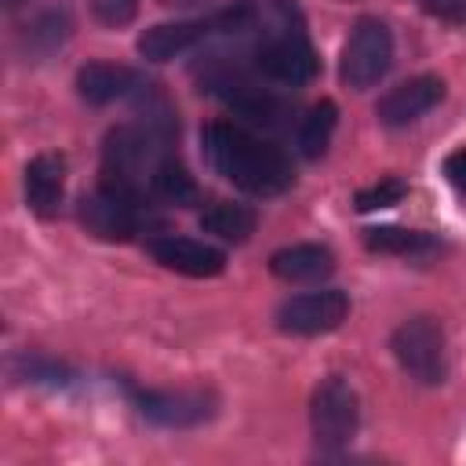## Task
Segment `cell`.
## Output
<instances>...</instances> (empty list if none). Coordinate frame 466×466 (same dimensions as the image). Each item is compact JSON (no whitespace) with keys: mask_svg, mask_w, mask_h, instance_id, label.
Instances as JSON below:
<instances>
[{"mask_svg":"<svg viewBox=\"0 0 466 466\" xmlns=\"http://www.w3.org/2000/svg\"><path fill=\"white\" fill-rule=\"evenodd\" d=\"M426 15L451 22V25H466V0H422Z\"/></svg>","mask_w":466,"mask_h":466,"instance_id":"obj_23","label":"cell"},{"mask_svg":"<svg viewBox=\"0 0 466 466\" xmlns=\"http://www.w3.org/2000/svg\"><path fill=\"white\" fill-rule=\"evenodd\" d=\"M211 33H222L218 25V15L211 18H189V22H160V25H149L142 36H138V55L149 58V62H171L175 55L197 47L204 36Z\"/></svg>","mask_w":466,"mask_h":466,"instance_id":"obj_11","label":"cell"},{"mask_svg":"<svg viewBox=\"0 0 466 466\" xmlns=\"http://www.w3.org/2000/svg\"><path fill=\"white\" fill-rule=\"evenodd\" d=\"M335 124H339L335 102H331V98H320V102L302 116V124H299V153H302L306 160L324 157V149H328V142H331V135H335Z\"/></svg>","mask_w":466,"mask_h":466,"instance_id":"obj_18","label":"cell"},{"mask_svg":"<svg viewBox=\"0 0 466 466\" xmlns=\"http://www.w3.org/2000/svg\"><path fill=\"white\" fill-rule=\"evenodd\" d=\"M149 193L164 204H175V208H189L200 200V189L193 182V175L175 160V157H164L149 178Z\"/></svg>","mask_w":466,"mask_h":466,"instance_id":"obj_16","label":"cell"},{"mask_svg":"<svg viewBox=\"0 0 466 466\" xmlns=\"http://www.w3.org/2000/svg\"><path fill=\"white\" fill-rule=\"evenodd\" d=\"M393 62V33L379 18H357L339 55V80L353 91H364L386 76Z\"/></svg>","mask_w":466,"mask_h":466,"instance_id":"obj_3","label":"cell"},{"mask_svg":"<svg viewBox=\"0 0 466 466\" xmlns=\"http://www.w3.org/2000/svg\"><path fill=\"white\" fill-rule=\"evenodd\" d=\"M4 4H7V7H15V4H18V0H4Z\"/></svg>","mask_w":466,"mask_h":466,"instance_id":"obj_26","label":"cell"},{"mask_svg":"<svg viewBox=\"0 0 466 466\" xmlns=\"http://www.w3.org/2000/svg\"><path fill=\"white\" fill-rule=\"evenodd\" d=\"M149 84L127 69V66H116V62H87L76 69V95L87 102V106H109L116 98H131V95H142Z\"/></svg>","mask_w":466,"mask_h":466,"instance_id":"obj_12","label":"cell"},{"mask_svg":"<svg viewBox=\"0 0 466 466\" xmlns=\"http://www.w3.org/2000/svg\"><path fill=\"white\" fill-rule=\"evenodd\" d=\"M146 251L153 255V262H160L164 269H175L182 277H218L226 269V255L193 237H175V233L149 237Z\"/></svg>","mask_w":466,"mask_h":466,"instance_id":"obj_10","label":"cell"},{"mask_svg":"<svg viewBox=\"0 0 466 466\" xmlns=\"http://www.w3.org/2000/svg\"><path fill=\"white\" fill-rule=\"evenodd\" d=\"M66 36H69V18H66V11H44V15L29 25V44H33L40 55L55 51Z\"/></svg>","mask_w":466,"mask_h":466,"instance_id":"obj_20","label":"cell"},{"mask_svg":"<svg viewBox=\"0 0 466 466\" xmlns=\"http://www.w3.org/2000/svg\"><path fill=\"white\" fill-rule=\"evenodd\" d=\"M404 193H408V182H404V178H397V175H386V178H379V182H371V186L357 189L353 208H357V211H379V208H393V204H397Z\"/></svg>","mask_w":466,"mask_h":466,"instance_id":"obj_19","label":"cell"},{"mask_svg":"<svg viewBox=\"0 0 466 466\" xmlns=\"http://www.w3.org/2000/svg\"><path fill=\"white\" fill-rule=\"evenodd\" d=\"M390 350L397 364L404 368L408 379L422 386H441L448 375V350H444V331L433 317H408L397 324Z\"/></svg>","mask_w":466,"mask_h":466,"instance_id":"obj_4","label":"cell"},{"mask_svg":"<svg viewBox=\"0 0 466 466\" xmlns=\"http://www.w3.org/2000/svg\"><path fill=\"white\" fill-rule=\"evenodd\" d=\"M200 146L208 164L233 182L237 189L251 193V197H277L284 189H291L295 182V167L288 160V153L266 138H255L251 131L215 120L200 131Z\"/></svg>","mask_w":466,"mask_h":466,"instance_id":"obj_1","label":"cell"},{"mask_svg":"<svg viewBox=\"0 0 466 466\" xmlns=\"http://www.w3.org/2000/svg\"><path fill=\"white\" fill-rule=\"evenodd\" d=\"M350 313V299L339 288L302 291L277 306V328L284 335H324L335 331Z\"/></svg>","mask_w":466,"mask_h":466,"instance_id":"obj_7","label":"cell"},{"mask_svg":"<svg viewBox=\"0 0 466 466\" xmlns=\"http://www.w3.org/2000/svg\"><path fill=\"white\" fill-rule=\"evenodd\" d=\"M335 255L324 244H288L269 255V273L280 277L284 284H317L331 277Z\"/></svg>","mask_w":466,"mask_h":466,"instance_id":"obj_14","label":"cell"},{"mask_svg":"<svg viewBox=\"0 0 466 466\" xmlns=\"http://www.w3.org/2000/svg\"><path fill=\"white\" fill-rule=\"evenodd\" d=\"M364 248L379 251V255H422V251H433L437 240H433V233H422V229L371 226V229H364Z\"/></svg>","mask_w":466,"mask_h":466,"instance_id":"obj_17","label":"cell"},{"mask_svg":"<svg viewBox=\"0 0 466 466\" xmlns=\"http://www.w3.org/2000/svg\"><path fill=\"white\" fill-rule=\"evenodd\" d=\"M441 98H444V80L433 76V73H419V76H411V80L390 87V91L375 102V116H379V124H386V127H404V124L426 116Z\"/></svg>","mask_w":466,"mask_h":466,"instance_id":"obj_9","label":"cell"},{"mask_svg":"<svg viewBox=\"0 0 466 466\" xmlns=\"http://www.w3.org/2000/svg\"><path fill=\"white\" fill-rule=\"evenodd\" d=\"M160 4H197V0H160Z\"/></svg>","mask_w":466,"mask_h":466,"instance_id":"obj_25","label":"cell"},{"mask_svg":"<svg viewBox=\"0 0 466 466\" xmlns=\"http://www.w3.org/2000/svg\"><path fill=\"white\" fill-rule=\"evenodd\" d=\"M18 375L25 382H44V386H66L73 379V371L51 357H22L18 360Z\"/></svg>","mask_w":466,"mask_h":466,"instance_id":"obj_21","label":"cell"},{"mask_svg":"<svg viewBox=\"0 0 466 466\" xmlns=\"http://www.w3.org/2000/svg\"><path fill=\"white\" fill-rule=\"evenodd\" d=\"M66 193V157L62 153H36L25 164V204L33 215L51 218L58 215Z\"/></svg>","mask_w":466,"mask_h":466,"instance_id":"obj_13","label":"cell"},{"mask_svg":"<svg viewBox=\"0 0 466 466\" xmlns=\"http://www.w3.org/2000/svg\"><path fill=\"white\" fill-rule=\"evenodd\" d=\"M95 18L106 25H127L138 15V0H95Z\"/></svg>","mask_w":466,"mask_h":466,"instance_id":"obj_22","label":"cell"},{"mask_svg":"<svg viewBox=\"0 0 466 466\" xmlns=\"http://www.w3.org/2000/svg\"><path fill=\"white\" fill-rule=\"evenodd\" d=\"M360 422V400L357 390L342 379V375H328L317 382L313 397H309V426H313V441L324 451H339L353 441Z\"/></svg>","mask_w":466,"mask_h":466,"instance_id":"obj_6","label":"cell"},{"mask_svg":"<svg viewBox=\"0 0 466 466\" xmlns=\"http://www.w3.org/2000/svg\"><path fill=\"white\" fill-rule=\"evenodd\" d=\"M258 44H255V69L280 84H309L317 76V51L302 29V15L291 0H262L255 15Z\"/></svg>","mask_w":466,"mask_h":466,"instance_id":"obj_2","label":"cell"},{"mask_svg":"<svg viewBox=\"0 0 466 466\" xmlns=\"http://www.w3.org/2000/svg\"><path fill=\"white\" fill-rule=\"evenodd\" d=\"M444 178L466 197V149H455L444 157Z\"/></svg>","mask_w":466,"mask_h":466,"instance_id":"obj_24","label":"cell"},{"mask_svg":"<svg viewBox=\"0 0 466 466\" xmlns=\"http://www.w3.org/2000/svg\"><path fill=\"white\" fill-rule=\"evenodd\" d=\"M135 408L142 419L157 426L189 430L215 415V397L208 390H138Z\"/></svg>","mask_w":466,"mask_h":466,"instance_id":"obj_8","label":"cell"},{"mask_svg":"<svg viewBox=\"0 0 466 466\" xmlns=\"http://www.w3.org/2000/svg\"><path fill=\"white\" fill-rule=\"evenodd\" d=\"M80 222H84V229L91 237L109 240V244H116V240L124 244L146 222V197L102 182L95 193H84L80 197Z\"/></svg>","mask_w":466,"mask_h":466,"instance_id":"obj_5","label":"cell"},{"mask_svg":"<svg viewBox=\"0 0 466 466\" xmlns=\"http://www.w3.org/2000/svg\"><path fill=\"white\" fill-rule=\"evenodd\" d=\"M200 229L229 240V244H244L255 233V211L248 204H233V200H215L200 211Z\"/></svg>","mask_w":466,"mask_h":466,"instance_id":"obj_15","label":"cell"}]
</instances>
